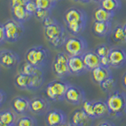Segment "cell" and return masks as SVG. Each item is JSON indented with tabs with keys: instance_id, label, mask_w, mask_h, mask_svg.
Here are the masks:
<instances>
[{
	"instance_id": "44",
	"label": "cell",
	"mask_w": 126,
	"mask_h": 126,
	"mask_svg": "<svg viewBox=\"0 0 126 126\" xmlns=\"http://www.w3.org/2000/svg\"><path fill=\"white\" fill-rule=\"evenodd\" d=\"M92 0H81L80 2H84V3H87V2H91Z\"/></svg>"
},
{
	"instance_id": "6",
	"label": "cell",
	"mask_w": 126,
	"mask_h": 126,
	"mask_svg": "<svg viewBox=\"0 0 126 126\" xmlns=\"http://www.w3.org/2000/svg\"><path fill=\"white\" fill-rule=\"evenodd\" d=\"M65 50L69 56L84 54L88 48V43L81 35H73L66 39L64 44Z\"/></svg>"
},
{
	"instance_id": "41",
	"label": "cell",
	"mask_w": 126,
	"mask_h": 126,
	"mask_svg": "<svg viewBox=\"0 0 126 126\" xmlns=\"http://www.w3.org/2000/svg\"><path fill=\"white\" fill-rule=\"evenodd\" d=\"M97 126H115V125L110 121H102L101 123L98 124Z\"/></svg>"
},
{
	"instance_id": "25",
	"label": "cell",
	"mask_w": 126,
	"mask_h": 126,
	"mask_svg": "<svg viewBox=\"0 0 126 126\" xmlns=\"http://www.w3.org/2000/svg\"><path fill=\"white\" fill-rule=\"evenodd\" d=\"M94 112L96 118L108 115L109 110L106 102L102 100L94 101Z\"/></svg>"
},
{
	"instance_id": "7",
	"label": "cell",
	"mask_w": 126,
	"mask_h": 126,
	"mask_svg": "<svg viewBox=\"0 0 126 126\" xmlns=\"http://www.w3.org/2000/svg\"><path fill=\"white\" fill-rule=\"evenodd\" d=\"M69 55L66 52L58 53L56 56L54 57L52 69L57 77L62 79L71 74L69 67Z\"/></svg>"
},
{
	"instance_id": "22",
	"label": "cell",
	"mask_w": 126,
	"mask_h": 126,
	"mask_svg": "<svg viewBox=\"0 0 126 126\" xmlns=\"http://www.w3.org/2000/svg\"><path fill=\"white\" fill-rule=\"evenodd\" d=\"M115 13H112L108 10H105L102 6L96 8L94 11L93 17L94 21H102V22H108L111 21L113 18Z\"/></svg>"
},
{
	"instance_id": "18",
	"label": "cell",
	"mask_w": 126,
	"mask_h": 126,
	"mask_svg": "<svg viewBox=\"0 0 126 126\" xmlns=\"http://www.w3.org/2000/svg\"><path fill=\"white\" fill-rule=\"evenodd\" d=\"M84 65L88 71H92L93 69L100 65V57L94 51H86L82 54Z\"/></svg>"
},
{
	"instance_id": "19",
	"label": "cell",
	"mask_w": 126,
	"mask_h": 126,
	"mask_svg": "<svg viewBox=\"0 0 126 126\" xmlns=\"http://www.w3.org/2000/svg\"><path fill=\"white\" fill-rule=\"evenodd\" d=\"M111 21L102 22L94 21L93 25V32L98 37H105L110 33L112 32Z\"/></svg>"
},
{
	"instance_id": "16",
	"label": "cell",
	"mask_w": 126,
	"mask_h": 126,
	"mask_svg": "<svg viewBox=\"0 0 126 126\" xmlns=\"http://www.w3.org/2000/svg\"><path fill=\"white\" fill-rule=\"evenodd\" d=\"M93 119L94 118L89 117L82 108H80L73 111L71 116L70 122L77 126H92Z\"/></svg>"
},
{
	"instance_id": "35",
	"label": "cell",
	"mask_w": 126,
	"mask_h": 126,
	"mask_svg": "<svg viewBox=\"0 0 126 126\" xmlns=\"http://www.w3.org/2000/svg\"><path fill=\"white\" fill-rule=\"evenodd\" d=\"M25 7L26 10L32 15H34L35 12H36V10H38L36 4L35 3L33 0H28L25 5Z\"/></svg>"
},
{
	"instance_id": "42",
	"label": "cell",
	"mask_w": 126,
	"mask_h": 126,
	"mask_svg": "<svg viewBox=\"0 0 126 126\" xmlns=\"http://www.w3.org/2000/svg\"><path fill=\"white\" fill-rule=\"evenodd\" d=\"M121 83H122V86L124 87V88L126 89V72L123 74V76H122Z\"/></svg>"
},
{
	"instance_id": "10",
	"label": "cell",
	"mask_w": 126,
	"mask_h": 126,
	"mask_svg": "<svg viewBox=\"0 0 126 126\" xmlns=\"http://www.w3.org/2000/svg\"><path fill=\"white\" fill-rule=\"evenodd\" d=\"M110 65L115 69L126 65V50L121 47H113L109 54Z\"/></svg>"
},
{
	"instance_id": "37",
	"label": "cell",
	"mask_w": 126,
	"mask_h": 126,
	"mask_svg": "<svg viewBox=\"0 0 126 126\" xmlns=\"http://www.w3.org/2000/svg\"><path fill=\"white\" fill-rule=\"evenodd\" d=\"M58 22V21L55 18H54L53 17H51V16H50V17H47L46 19H44L43 21H42V25L43 27H47V26H50L51 25H54V23Z\"/></svg>"
},
{
	"instance_id": "9",
	"label": "cell",
	"mask_w": 126,
	"mask_h": 126,
	"mask_svg": "<svg viewBox=\"0 0 126 126\" xmlns=\"http://www.w3.org/2000/svg\"><path fill=\"white\" fill-rule=\"evenodd\" d=\"M64 99L72 105H82L85 98V92L81 88L76 85H69L67 89Z\"/></svg>"
},
{
	"instance_id": "43",
	"label": "cell",
	"mask_w": 126,
	"mask_h": 126,
	"mask_svg": "<svg viewBox=\"0 0 126 126\" xmlns=\"http://www.w3.org/2000/svg\"><path fill=\"white\" fill-rule=\"evenodd\" d=\"M69 124V122H65V123H63V124H61V125H56V126H67Z\"/></svg>"
},
{
	"instance_id": "27",
	"label": "cell",
	"mask_w": 126,
	"mask_h": 126,
	"mask_svg": "<svg viewBox=\"0 0 126 126\" xmlns=\"http://www.w3.org/2000/svg\"><path fill=\"white\" fill-rule=\"evenodd\" d=\"M116 84H117V79L113 76H110L102 83H101L99 86L104 92L111 93L113 92V88H115Z\"/></svg>"
},
{
	"instance_id": "38",
	"label": "cell",
	"mask_w": 126,
	"mask_h": 126,
	"mask_svg": "<svg viewBox=\"0 0 126 126\" xmlns=\"http://www.w3.org/2000/svg\"><path fill=\"white\" fill-rule=\"evenodd\" d=\"M100 65L106 67V68H110V67H111V65H110V61L109 56H104V57L100 58Z\"/></svg>"
},
{
	"instance_id": "30",
	"label": "cell",
	"mask_w": 126,
	"mask_h": 126,
	"mask_svg": "<svg viewBox=\"0 0 126 126\" xmlns=\"http://www.w3.org/2000/svg\"><path fill=\"white\" fill-rule=\"evenodd\" d=\"M36 4L38 9L52 10L58 1L56 0H33Z\"/></svg>"
},
{
	"instance_id": "8",
	"label": "cell",
	"mask_w": 126,
	"mask_h": 126,
	"mask_svg": "<svg viewBox=\"0 0 126 126\" xmlns=\"http://www.w3.org/2000/svg\"><path fill=\"white\" fill-rule=\"evenodd\" d=\"M3 25L6 30L7 42L14 43L19 40L25 32V28H24L22 23L16 21L14 19L8 20Z\"/></svg>"
},
{
	"instance_id": "1",
	"label": "cell",
	"mask_w": 126,
	"mask_h": 126,
	"mask_svg": "<svg viewBox=\"0 0 126 126\" xmlns=\"http://www.w3.org/2000/svg\"><path fill=\"white\" fill-rule=\"evenodd\" d=\"M88 17L85 12L78 8H69L64 15L67 29L73 35H80L84 31Z\"/></svg>"
},
{
	"instance_id": "26",
	"label": "cell",
	"mask_w": 126,
	"mask_h": 126,
	"mask_svg": "<svg viewBox=\"0 0 126 126\" xmlns=\"http://www.w3.org/2000/svg\"><path fill=\"white\" fill-rule=\"evenodd\" d=\"M99 3L100 6L112 13H115L121 8V0H102Z\"/></svg>"
},
{
	"instance_id": "49",
	"label": "cell",
	"mask_w": 126,
	"mask_h": 126,
	"mask_svg": "<svg viewBox=\"0 0 126 126\" xmlns=\"http://www.w3.org/2000/svg\"><path fill=\"white\" fill-rule=\"evenodd\" d=\"M73 1H75V2H80L81 0H73Z\"/></svg>"
},
{
	"instance_id": "17",
	"label": "cell",
	"mask_w": 126,
	"mask_h": 126,
	"mask_svg": "<svg viewBox=\"0 0 126 126\" xmlns=\"http://www.w3.org/2000/svg\"><path fill=\"white\" fill-rule=\"evenodd\" d=\"M112 76L110 68L99 65L92 70V78L94 83L99 85L101 83L106 80L108 77Z\"/></svg>"
},
{
	"instance_id": "11",
	"label": "cell",
	"mask_w": 126,
	"mask_h": 126,
	"mask_svg": "<svg viewBox=\"0 0 126 126\" xmlns=\"http://www.w3.org/2000/svg\"><path fill=\"white\" fill-rule=\"evenodd\" d=\"M50 110V102L43 97H35L30 99V112L35 115L47 114Z\"/></svg>"
},
{
	"instance_id": "29",
	"label": "cell",
	"mask_w": 126,
	"mask_h": 126,
	"mask_svg": "<svg viewBox=\"0 0 126 126\" xmlns=\"http://www.w3.org/2000/svg\"><path fill=\"white\" fill-rule=\"evenodd\" d=\"M36 121L33 117L24 114L17 118L15 126H36Z\"/></svg>"
},
{
	"instance_id": "21",
	"label": "cell",
	"mask_w": 126,
	"mask_h": 126,
	"mask_svg": "<svg viewBox=\"0 0 126 126\" xmlns=\"http://www.w3.org/2000/svg\"><path fill=\"white\" fill-rule=\"evenodd\" d=\"M11 14L14 20L21 23L28 21L32 16V14H30L26 10L25 6H17L11 7Z\"/></svg>"
},
{
	"instance_id": "33",
	"label": "cell",
	"mask_w": 126,
	"mask_h": 126,
	"mask_svg": "<svg viewBox=\"0 0 126 126\" xmlns=\"http://www.w3.org/2000/svg\"><path fill=\"white\" fill-rule=\"evenodd\" d=\"M111 49H112V47H110L109 45L102 44L96 47L95 50H94V52H95L100 58L104 57V56H109Z\"/></svg>"
},
{
	"instance_id": "50",
	"label": "cell",
	"mask_w": 126,
	"mask_h": 126,
	"mask_svg": "<svg viewBox=\"0 0 126 126\" xmlns=\"http://www.w3.org/2000/svg\"><path fill=\"white\" fill-rule=\"evenodd\" d=\"M56 1H58V0H56Z\"/></svg>"
},
{
	"instance_id": "31",
	"label": "cell",
	"mask_w": 126,
	"mask_h": 126,
	"mask_svg": "<svg viewBox=\"0 0 126 126\" xmlns=\"http://www.w3.org/2000/svg\"><path fill=\"white\" fill-rule=\"evenodd\" d=\"M82 110L88 114V115L92 118H96L95 114L94 112V101H88L84 100L82 103Z\"/></svg>"
},
{
	"instance_id": "48",
	"label": "cell",
	"mask_w": 126,
	"mask_h": 126,
	"mask_svg": "<svg viewBox=\"0 0 126 126\" xmlns=\"http://www.w3.org/2000/svg\"><path fill=\"white\" fill-rule=\"evenodd\" d=\"M0 126H10V125H5V124L0 123Z\"/></svg>"
},
{
	"instance_id": "45",
	"label": "cell",
	"mask_w": 126,
	"mask_h": 126,
	"mask_svg": "<svg viewBox=\"0 0 126 126\" xmlns=\"http://www.w3.org/2000/svg\"><path fill=\"white\" fill-rule=\"evenodd\" d=\"M123 28H124V31L125 33V37H126V23H125V25H123Z\"/></svg>"
},
{
	"instance_id": "3",
	"label": "cell",
	"mask_w": 126,
	"mask_h": 126,
	"mask_svg": "<svg viewBox=\"0 0 126 126\" xmlns=\"http://www.w3.org/2000/svg\"><path fill=\"white\" fill-rule=\"evenodd\" d=\"M44 35L50 44L55 48L62 47L68 39L65 29L58 21L54 25L45 27Z\"/></svg>"
},
{
	"instance_id": "20",
	"label": "cell",
	"mask_w": 126,
	"mask_h": 126,
	"mask_svg": "<svg viewBox=\"0 0 126 126\" xmlns=\"http://www.w3.org/2000/svg\"><path fill=\"white\" fill-rule=\"evenodd\" d=\"M17 114L13 110H3L0 112V123L10 126H15L17 120Z\"/></svg>"
},
{
	"instance_id": "15",
	"label": "cell",
	"mask_w": 126,
	"mask_h": 126,
	"mask_svg": "<svg viewBox=\"0 0 126 126\" xmlns=\"http://www.w3.org/2000/svg\"><path fill=\"white\" fill-rule=\"evenodd\" d=\"M11 107L17 115H24L30 111V100L25 97L17 96L12 100Z\"/></svg>"
},
{
	"instance_id": "13",
	"label": "cell",
	"mask_w": 126,
	"mask_h": 126,
	"mask_svg": "<svg viewBox=\"0 0 126 126\" xmlns=\"http://www.w3.org/2000/svg\"><path fill=\"white\" fill-rule=\"evenodd\" d=\"M20 62V58L15 52L10 50L0 51V64L6 69L14 68Z\"/></svg>"
},
{
	"instance_id": "46",
	"label": "cell",
	"mask_w": 126,
	"mask_h": 126,
	"mask_svg": "<svg viewBox=\"0 0 126 126\" xmlns=\"http://www.w3.org/2000/svg\"><path fill=\"white\" fill-rule=\"evenodd\" d=\"M67 126H77V125H75L73 123H71V122H69V124H68V125H67Z\"/></svg>"
},
{
	"instance_id": "12",
	"label": "cell",
	"mask_w": 126,
	"mask_h": 126,
	"mask_svg": "<svg viewBox=\"0 0 126 126\" xmlns=\"http://www.w3.org/2000/svg\"><path fill=\"white\" fill-rule=\"evenodd\" d=\"M67 121L66 113L63 110L54 109L49 110L46 114V123L47 126H56Z\"/></svg>"
},
{
	"instance_id": "36",
	"label": "cell",
	"mask_w": 126,
	"mask_h": 126,
	"mask_svg": "<svg viewBox=\"0 0 126 126\" xmlns=\"http://www.w3.org/2000/svg\"><path fill=\"white\" fill-rule=\"evenodd\" d=\"M6 42V34L5 27L3 24L0 25V45H2L4 43Z\"/></svg>"
},
{
	"instance_id": "32",
	"label": "cell",
	"mask_w": 126,
	"mask_h": 126,
	"mask_svg": "<svg viewBox=\"0 0 126 126\" xmlns=\"http://www.w3.org/2000/svg\"><path fill=\"white\" fill-rule=\"evenodd\" d=\"M38 69H39V68L30 64L29 62L25 61V62L21 66V73H22L24 74H26V75H28V76H32V75L34 74L35 72H36Z\"/></svg>"
},
{
	"instance_id": "28",
	"label": "cell",
	"mask_w": 126,
	"mask_h": 126,
	"mask_svg": "<svg viewBox=\"0 0 126 126\" xmlns=\"http://www.w3.org/2000/svg\"><path fill=\"white\" fill-rule=\"evenodd\" d=\"M112 38L115 42L117 43H125L126 37L124 31L123 25H117L112 31Z\"/></svg>"
},
{
	"instance_id": "14",
	"label": "cell",
	"mask_w": 126,
	"mask_h": 126,
	"mask_svg": "<svg viewBox=\"0 0 126 126\" xmlns=\"http://www.w3.org/2000/svg\"><path fill=\"white\" fill-rule=\"evenodd\" d=\"M69 67L70 73L72 75H76V76H80V75L84 74L88 71V69H87V67L84 65L82 55L69 56Z\"/></svg>"
},
{
	"instance_id": "5",
	"label": "cell",
	"mask_w": 126,
	"mask_h": 126,
	"mask_svg": "<svg viewBox=\"0 0 126 126\" xmlns=\"http://www.w3.org/2000/svg\"><path fill=\"white\" fill-rule=\"evenodd\" d=\"M70 84L62 80H54L47 84L45 94L49 100L58 102L64 99L67 89Z\"/></svg>"
},
{
	"instance_id": "40",
	"label": "cell",
	"mask_w": 126,
	"mask_h": 126,
	"mask_svg": "<svg viewBox=\"0 0 126 126\" xmlns=\"http://www.w3.org/2000/svg\"><path fill=\"white\" fill-rule=\"evenodd\" d=\"M6 98H7L6 93L4 92L2 89H1L0 90V106H1L3 105V103L6 100Z\"/></svg>"
},
{
	"instance_id": "4",
	"label": "cell",
	"mask_w": 126,
	"mask_h": 126,
	"mask_svg": "<svg viewBox=\"0 0 126 126\" xmlns=\"http://www.w3.org/2000/svg\"><path fill=\"white\" fill-rule=\"evenodd\" d=\"M49 58V52L45 47L42 46H35L29 48L25 54V61L29 62L38 68L44 67Z\"/></svg>"
},
{
	"instance_id": "23",
	"label": "cell",
	"mask_w": 126,
	"mask_h": 126,
	"mask_svg": "<svg viewBox=\"0 0 126 126\" xmlns=\"http://www.w3.org/2000/svg\"><path fill=\"white\" fill-rule=\"evenodd\" d=\"M43 73L42 69L39 68L37 71L32 76H30V85L29 90H36L39 89L43 84Z\"/></svg>"
},
{
	"instance_id": "39",
	"label": "cell",
	"mask_w": 126,
	"mask_h": 126,
	"mask_svg": "<svg viewBox=\"0 0 126 126\" xmlns=\"http://www.w3.org/2000/svg\"><path fill=\"white\" fill-rule=\"evenodd\" d=\"M28 0H10V6L14 7L17 6H25Z\"/></svg>"
},
{
	"instance_id": "47",
	"label": "cell",
	"mask_w": 126,
	"mask_h": 126,
	"mask_svg": "<svg viewBox=\"0 0 126 126\" xmlns=\"http://www.w3.org/2000/svg\"><path fill=\"white\" fill-rule=\"evenodd\" d=\"M92 1H93V2H100L102 0H92Z\"/></svg>"
},
{
	"instance_id": "34",
	"label": "cell",
	"mask_w": 126,
	"mask_h": 126,
	"mask_svg": "<svg viewBox=\"0 0 126 126\" xmlns=\"http://www.w3.org/2000/svg\"><path fill=\"white\" fill-rule=\"evenodd\" d=\"M35 17L40 21H43V20L47 17L51 16V10H44V9H38L34 14Z\"/></svg>"
},
{
	"instance_id": "2",
	"label": "cell",
	"mask_w": 126,
	"mask_h": 126,
	"mask_svg": "<svg viewBox=\"0 0 126 126\" xmlns=\"http://www.w3.org/2000/svg\"><path fill=\"white\" fill-rule=\"evenodd\" d=\"M109 114L112 117H121L126 113V94L114 91L106 99Z\"/></svg>"
},
{
	"instance_id": "24",
	"label": "cell",
	"mask_w": 126,
	"mask_h": 126,
	"mask_svg": "<svg viewBox=\"0 0 126 126\" xmlns=\"http://www.w3.org/2000/svg\"><path fill=\"white\" fill-rule=\"evenodd\" d=\"M15 85L19 89L21 90H29L30 85V76L24 74L20 72L14 78Z\"/></svg>"
}]
</instances>
